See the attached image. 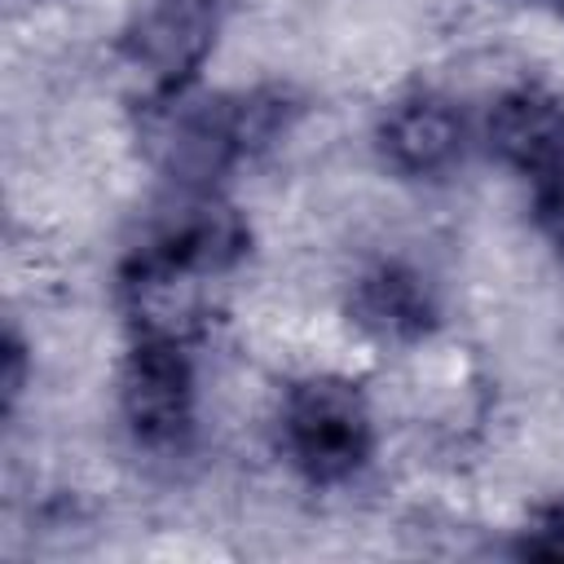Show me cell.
<instances>
[{"instance_id": "6", "label": "cell", "mask_w": 564, "mask_h": 564, "mask_svg": "<svg viewBox=\"0 0 564 564\" xmlns=\"http://www.w3.org/2000/svg\"><path fill=\"white\" fill-rule=\"evenodd\" d=\"M485 141L507 167L546 181L564 167V101L551 88L520 84L494 101Z\"/></svg>"}, {"instance_id": "7", "label": "cell", "mask_w": 564, "mask_h": 564, "mask_svg": "<svg viewBox=\"0 0 564 564\" xmlns=\"http://www.w3.org/2000/svg\"><path fill=\"white\" fill-rule=\"evenodd\" d=\"M379 154L401 176H441L463 150V119L436 93L401 97L379 119Z\"/></svg>"}, {"instance_id": "3", "label": "cell", "mask_w": 564, "mask_h": 564, "mask_svg": "<svg viewBox=\"0 0 564 564\" xmlns=\"http://www.w3.org/2000/svg\"><path fill=\"white\" fill-rule=\"evenodd\" d=\"M212 278L216 269L159 238L141 247L119 273V304L132 335L189 344L212 317Z\"/></svg>"}, {"instance_id": "9", "label": "cell", "mask_w": 564, "mask_h": 564, "mask_svg": "<svg viewBox=\"0 0 564 564\" xmlns=\"http://www.w3.org/2000/svg\"><path fill=\"white\" fill-rule=\"evenodd\" d=\"M520 555L529 560H564V498L538 511V520L520 533Z\"/></svg>"}, {"instance_id": "2", "label": "cell", "mask_w": 564, "mask_h": 564, "mask_svg": "<svg viewBox=\"0 0 564 564\" xmlns=\"http://www.w3.org/2000/svg\"><path fill=\"white\" fill-rule=\"evenodd\" d=\"M375 445L370 405L357 383L339 375L300 379L282 401V449L313 485H339L366 467Z\"/></svg>"}, {"instance_id": "4", "label": "cell", "mask_w": 564, "mask_h": 564, "mask_svg": "<svg viewBox=\"0 0 564 564\" xmlns=\"http://www.w3.org/2000/svg\"><path fill=\"white\" fill-rule=\"evenodd\" d=\"M220 31V0H132L119 31L123 62L150 79V93L194 84Z\"/></svg>"}, {"instance_id": "8", "label": "cell", "mask_w": 564, "mask_h": 564, "mask_svg": "<svg viewBox=\"0 0 564 564\" xmlns=\"http://www.w3.org/2000/svg\"><path fill=\"white\" fill-rule=\"evenodd\" d=\"M348 322L375 344H414L436 326V295L410 264H375L348 295Z\"/></svg>"}, {"instance_id": "1", "label": "cell", "mask_w": 564, "mask_h": 564, "mask_svg": "<svg viewBox=\"0 0 564 564\" xmlns=\"http://www.w3.org/2000/svg\"><path fill=\"white\" fill-rule=\"evenodd\" d=\"M137 150L141 159L185 189H207L225 176L238 154L251 150L242 97L198 93L194 84L150 93L137 119Z\"/></svg>"}, {"instance_id": "5", "label": "cell", "mask_w": 564, "mask_h": 564, "mask_svg": "<svg viewBox=\"0 0 564 564\" xmlns=\"http://www.w3.org/2000/svg\"><path fill=\"white\" fill-rule=\"evenodd\" d=\"M119 405L128 432L141 445H176L194 423V370L185 344L132 339V352L119 375Z\"/></svg>"}, {"instance_id": "11", "label": "cell", "mask_w": 564, "mask_h": 564, "mask_svg": "<svg viewBox=\"0 0 564 564\" xmlns=\"http://www.w3.org/2000/svg\"><path fill=\"white\" fill-rule=\"evenodd\" d=\"M22 383H26V348L18 344V335H9V339H4V379H0V388H4V410H13Z\"/></svg>"}, {"instance_id": "10", "label": "cell", "mask_w": 564, "mask_h": 564, "mask_svg": "<svg viewBox=\"0 0 564 564\" xmlns=\"http://www.w3.org/2000/svg\"><path fill=\"white\" fill-rule=\"evenodd\" d=\"M538 229L546 234V242L564 256V167L551 172L538 189Z\"/></svg>"}]
</instances>
